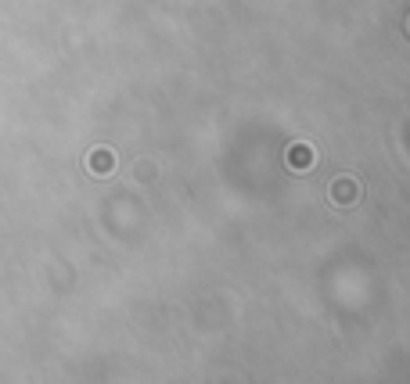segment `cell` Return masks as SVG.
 Listing matches in <instances>:
<instances>
[{"label":"cell","mask_w":410,"mask_h":384,"mask_svg":"<svg viewBox=\"0 0 410 384\" xmlns=\"http://www.w3.org/2000/svg\"><path fill=\"white\" fill-rule=\"evenodd\" d=\"M288 166H292V173H306L313 166V148L310 144H295V148L288 151Z\"/></svg>","instance_id":"1"},{"label":"cell","mask_w":410,"mask_h":384,"mask_svg":"<svg viewBox=\"0 0 410 384\" xmlns=\"http://www.w3.org/2000/svg\"><path fill=\"white\" fill-rule=\"evenodd\" d=\"M331 198L338 201V205H353V201L360 198V187H356L349 176H342V180H338V184L331 187Z\"/></svg>","instance_id":"2"},{"label":"cell","mask_w":410,"mask_h":384,"mask_svg":"<svg viewBox=\"0 0 410 384\" xmlns=\"http://www.w3.org/2000/svg\"><path fill=\"white\" fill-rule=\"evenodd\" d=\"M91 173L109 176V173H112V151H94V155H91Z\"/></svg>","instance_id":"3"},{"label":"cell","mask_w":410,"mask_h":384,"mask_svg":"<svg viewBox=\"0 0 410 384\" xmlns=\"http://www.w3.org/2000/svg\"><path fill=\"white\" fill-rule=\"evenodd\" d=\"M407 29H410V26H407Z\"/></svg>","instance_id":"4"}]
</instances>
